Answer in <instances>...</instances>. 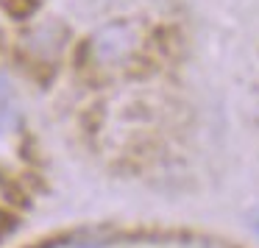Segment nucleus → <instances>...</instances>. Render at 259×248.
I'll list each match as a JSON object with an SVG mask.
<instances>
[{
    "label": "nucleus",
    "mask_w": 259,
    "mask_h": 248,
    "mask_svg": "<svg viewBox=\"0 0 259 248\" xmlns=\"http://www.w3.org/2000/svg\"><path fill=\"white\" fill-rule=\"evenodd\" d=\"M0 231H3V215H0Z\"/></svg>",
    "instance_id": "5"
},
{
    "label": "nucleus",
    "mask_w": 259,
    "mask_h": 248,
    "mask_svg": "<svg viewBox=\"0 0 259 248\" xmlns=\"http://www.w3.org/2000/svg\"><path fill=\"white\" fill-rule=\"evenodd\" d=\"M6 95H9V78L0 73V98H6Z\"/></svg>",
    "instance_id": "3"
},
{
    "label": "nucleus",
    "mask_w": 259,
    "mask_h": 248,
    "mask_svg": "<svg viewBox=\"0 0 259 248\" xmlns=\"http://www.w3.org/2000/svg\"><path fill=\"white\" fill-rule=\"evenodd\" d=\"M142 45L140 25L131 20H114L106 23L87 39L84 59L92 67H114V64H125Z\"/></svg>",
    "instance_id": "1"
},
{
    "label": "nucleus",
    "mask_w": 259,
    "mask_h": 248,
    "mask_svg": "<svg viewBox=\"0 0 259 248\" xmlns=\"http://www.w3.org/2000/svg\"><path fill=\"white\" fill-rule=\"evenodd\" d=\"M253 229H256V231H259V218H253Z\"/></svg>",
    "instance_id": "4"
},
{
    "label": "nucleus",
    "mask_w": 259,
    "mask_h": 248,
    "mask_svg": "<svg viewBox=\"0 0 259 248\" xmlns=\"http://www.w3.org/2000/svg\"><path fill=\"white\" fill-rule=\"evenodd\" d=\"M64 39H67V31H64V25L48 20V23L31 28L28 34L23 36V51L28 53L34 62L51 64V62H56L59 53L64 51Z\"/></svg>",
    "instance_id": "2"
}]
</instances>
